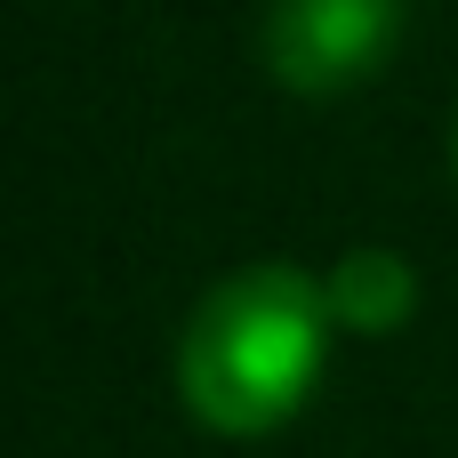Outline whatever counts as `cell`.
<instances>
[{
    "mask_svg": "<svg viewBox=\"0 0 458 458\" xmlns=\"http://www.w3.org/2000/svg\"><path fill=\"white\" fill-rule=\"evenodd\" d=\"M330 338H338V314L322 298V274L290 266V258H258V266H233L217 274L185 330H177V403L193 427L225 435V443H258V435H282L322 370H330Z\"/></svg>",
    "mask_w": 458,
    "mask_h": 458,
    "instance_id": "obj_1",
    "label": "cell"
},
{
    "mask_svg": "<svg viewBox=\"0 0 458 458\" xmlns=\"http://www.w3.org/2000/svg\"><path fill=\"white\" fill-rule=\"evenodd\" d=\"M451 169H458V121H451Z\"/></svg>",
    "mask_w": 458,
    "mask_h": 458,
    "instance_id": "obj_4",
    "label": "cell"
},
{
    "mask_svg": "<svg viewBox=\"0 0 458 458\" xmlns=\"http://www.w3.org/2000/svg\"><path fill=\"white\" fill-rule=\"evenodd\" d=\"M322 298L346 338H394L419 314V266L386 242H354L322 266Z\"/></svg>",
    "mask_w": 458,
    "mask_h": 458,
    "instance_id": "obj_3",
    "label": "cell"
},
{
    "mask_svg": "<svg viewBox=\"0 0 458 458\" xmlns=\"http://www.w3.org/2000/svg\"><path fill=\"white\" fill-rule=\"evenodd\" d=\"M403 40V0H266L258 56L290 97L362 89Z\"/></svg>",
    "mask_w": 458,
    "mask_h": 458,
    "instance_id": "obj_2",
    "label": "cell"
}]
</instances>
